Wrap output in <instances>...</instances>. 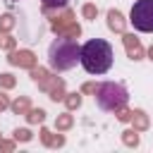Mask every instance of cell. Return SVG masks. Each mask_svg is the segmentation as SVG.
<instances>
[{
	"mask_svg": "<svg viewBox=\"0 0 153 153\" xmlns=\"http://www.w3.org/2000/svg\"><path fill=\"white\" fill-rule=\"evenodd\" d=\"M79 50H81V45L74 38L57 36L50 43V48H48V65H50V69L53 72H67V69L76 67Z\"/></svg>",
	"mask_w": 153,
	"mask_h": 153,
	"instance_id": "obj_2",
	"label": "cell"
},
{
	"mask_svg": "<svg viewBox=\"0 0 153 153\" xmlns=\"http://www.w3.org/2000/svg\"><path fill=\"white\" fill-rule=\"evenodd\" d=\"M81 14H84V19L93 22V19L98 17V7H96L93 2H86V5H81Z\"/></svg>",
	"mask_w": 153,
	"mask_h": 153,
	"instance_id": "obj_20",
	"label": "cell"
},
{
	"mask_svg": "<svg viewBox=\"0 0 153 153\" xmlns=\"http://www.w3.org/2000/svg\"><path fill=\"white\" fill-rule=\"evenodd\" d=\"M96 88H98L96 81H86V84L81 86V93H96Z\"/></svg>",
	"mask_w": 153,
	"mask_h": 153,
	"instance_id": "obj_26",
	"label": "cell"
},
{
	"mask_svg": "<svg viewBox=\"0 0 153 153\" xmlns=\"http://www.w3.org/2000/svg\"><path fill=\"white\" fill-rule=\"evenodd\" d=\"M7 62L14 65V67H22V69H31V67L38 65V57H36L33 50H26V48H24V50H10Z\"/></svg>",
	"mask_w": 153,
	"mask_h": 153,
	"instance_id": "obj_6",
	"label": "cell"
},
{
	"mask_svg": "<svg viewBox=\"0 0 153 153\" xmlns=\"http://www.w3.org/2000/svg\"><path fill=\"white\" fill-rule=\"evenodd\" d=\"M93 96H96V105L100 110H105V112H115V110L124 108L127 100H129L127 88L122 84H117V81H103V84H98V88H96Z\"/></svg>",
	"mask_w": 153,
	"mask_h": 153,
	"instance_id": "obj_3",
	"label": "cell"
},
{
	"mask_svg": "<svg viewBox=\"0 0 153 153\" xmlns=\"http://www.w3.org/2000/svg\"><path fill=\"white\" fill-rule=\"evenodd\" d=\"M43 14L50 17V29H53V33L67 36V38H79V36H81V26H79V22L74 19V12H72L67 5L60 7L57 12H53L50 7H43Z\"/></svg>",
	"mask_w": 153,
	"mask_h": 153,
	"instance_id": "obj_4",
	"label": "cell"
},
{
	"mask_svg": "<svg viewBox=\"0 0 153 153\" xmlns=\"http://www.w3.org/2000/svg\"><path fill=\"white\" fill-rule=\"evenodd\" d=\"M43 93H48V98H50V100H55V103H57V100H62V98H65V93H67V91H65V79H60V76H50V79H48V84L43 86Z\"/></svg>",
	"mask_w": 153,
	"mask_h": 153,
	"instance_id": "obj_8",
	"label": "cell"
},
{
	"mask_svg": "<svg viewBox=\"0 0 153 153\" xmlns=\"http://www.w3.org/2000/svg\"><path fill=\"white\" fill-rule=\"evenodd\" d=\"M14 24H17V17L14 14H0V33H10L12 29H14Z\"/></svg>",
	"mask_w": 153,
	"mask_h": 153,
	"instance_id": "obj_18",
	"label": "cell"
},
{
	"mask_svg": "<svg viewBox=\"0 0 153 153\" xmlns=\"http://www.w3.org/2000/svg\"><path fill=\"white\" fill-rule=\"evenodd\" d=\"M129 122H131V127L136 129V131H146L148 127H151V120H148V115L143 112V110H131V117H129Z\"/></svg>",
	"mask_w": 153,
	"mask_h": 153,
	"instance_id": "obj_11",
	"label": "cell"
},
{
	"mask_svg": "<svg viewBox=\"0 0 153 153\" xmlns=\"http://www.w3.org/2000/svg\"><path fill=\"white\" fill-rule=\"evenodd\" d=\"M0 48L7 50V53L14 50V48H17V38H12L10 33H0Z\"/></svg>",
	"mask_w": 153,
	"mask_h": 153,
	"instance_id": "obj_21",
	"label": "cell"
},
{
	"mask_svg": "<svg viewBox=\"0 0 153 153\" xmlns=\"http://www.w3.org/2000/svg\"><path fill=\"white\" fill-rule=\"evenodd\" d=\"M29 72H31V79L38 84V88H41V91H43V86L48 84V79L53 76V74H50V69H45V67H38V65H36V67H31Z\"/></svg>",
	"mask_w": 153,
	"mask_h": 153,
	"instance_id": "obj_12",
	"label": "cell"
},
{
	"mask_svg": "<svg viewBox=\"0 0 153 153\" xmlns=\"http://www.w3.org/2000/svg\"><path fill=\"white\" fill-rule=\"evenodd\" d=\"M129 22L141 33H153V0H136L129 12Z\"/></svg>",
	"mask_w": 153,
	"mask_h": 153,
	"instance_id": "obj_5",
	"label": "cell"
},
{
	"mask_svg": "<svg viewBox=\"0 0 153 153\" xmlns=\"http://www.w3.org/2000/svg\"><path fill=\"white\" fill-rule=\"evenodd\" d=\"M24 117H26L29 124H43L45 122V110L43 108H29Z\"/></svg>",
	"mask_w": 153,
	"mask_h": 153,
	"instance_id": "obj_15",
	"label": "cell"
},
{
	"mask_svg": "<svg viewBox=\"0 0 153 153\" xmlns=\"http://www.w3.org/2000/svg\"><path fill=\"white\" fill-rule=\"evenodd\" d=\"M7 108H10V96H7V93H2V91H0V112H5V110H7Z\"/></svg>",
	"mask_w": 153,
	"mask_h": 153,
	"instance_id": "obj_27",
	"label": "cell"
},
{
	"mask_svg": "<svg viewBox=\"0 0 153 153\" xmlns=\"http://www.w3.org/2000/svg\"><path fill=\"white\" fill-rule=\"evenodd\" d=\"M122 43H124V50H127V57L131 60V62H139V60H143V55H146V50H143V45H141V41L134 36V33H122Z\"/></svg>",
	"mask_w": 153,
	"mask_h": 153,
	"instance_id": "obj_7",
	"label": "cell"
},
{
	"mask_svg": "<svg viewBox=\"0 0 153 153\" xmlns=\"http://www.w3.org/2000/svg\"><path fill=\"white\" fill-rule=\"evenodd\" d=\"M14 143H17L14 139H12V141H10V139H0V151H5V153H12V151H14Z\"/></svg>",
	"mask_w": 153,
	"mask_h": 153,
	"instance_id": "obj_25",
	"label": "cell"
},
{
	"mask_svg": "<svg viewBox=\"0 0 153 153\" xmlns=\"http://www.w3.org/2000/svg\"><path fill=\"white\" fill-rule=\"evenodd\" d=\"M0 139H2V134H0Z\"/></svg>",
	"mask_w": 153,
	"mask_h": 153,
	"instance_id": "obj_29",
	"label": "cell"
},
{
	"mask_svg": "<svg viewBox=\"0 0 153 153\" xmlns=\"http://www.w3.org/2000/svg\"><path fill=\"white\" fill-rule=\"evenodd\" d=\"M41 143H43L45 148H62V146H65V134H60V131L53 134L50 129L43 127V129H41Z\"/></svg>",
	"mask_w": 153,
	"mask_h": 153,
	"instance_id": "obj_10",
	"label": "cell"
},
{
	"mask_svg": "<svg viewBox=\"0 0 153 153\" xmlns=\"http://www.w3.org/2000/svg\"><path fill=\"white\" fill-rule=\"evenodd\" d=\"M115 115H117V120H120V122H129V117H131V110H127V105H124V108L115 110Z\"/></svg>",
	"mask_w": 153,
	"mask_h": 153,
	"instance_id": "obj_24",
	"label": "cell"
},
{
	"mask_svg": "<svg viewBox=\"0 0 153 153\" xmlns=\"http://www.w3.org/2000/svg\"><path fill=\"white\" fill-rule=\"evenodd\" d=\"M12 139H14L17 143H19V141H22V143H26V141H31V139H33V134H31L26 127H22V129H14V131H12Z\"/></svg>",
	"mask_w": 153,
	"mask_h": 153,
	"instance_id": "obj_19",
	"label": "cell"
},
{
	"mask_svg": "<svg viewBox=\"0 0 153 153\" xmlns=\"http://www.w3.org/2000/svg\"><path fill=\"white\" fill-rule=\"evenodd\" d=\"M108 29L112 33H124L127 29V19L120 10H108Z\"/></svg>",
	"mask_w": 153,
	"mask_h": 153,
	"instance_id": "obj_9",
	"label": "cell"
},
{
	"mask_svg": "<svg viewBox=\"0 0 153 153\" xmlns=\"http://www.w3.org/2000/svg\"><path fill=\"white\" fill-rule=\"evenodd\" d=\"M81 93H65V98H62V103L67 105V110L72 112V110H79L81 108Z\"/></svg>",
	"mask_w": 153,
	"mask_h": 153,
	"instance_id": "obj_17",
	"label": "cell"
},
{
	"mask_svg": "<svg viewBox=\"0 0 153 153\" xmlns=\"http://www.w3.org/2000/svg\"><path fill=\"white\" fill-rule=\"evenodd\" d=\"M14 86H17V79L10 72H2L0 74V88H14Z\"/></svg>",
	"mask_w": 153,
	"mask_h": 153,
	"instance_id": "obj_22",
	"label": "cell"
},
{
	"mask_svg": "<svg viewBox=\"0 0 153 153\" xmlns=\"http://www.w3.org/2000/svg\"><path fill=\"white\" fill-rule=\"evenodd\" d=\"M72 127H74V117H72L69 110L55 117V129H57V131H67V129H72Z\"/></svg>",
	"mask_w": 153,
	"mask_h": 153,
	"instance_id": "obj_14",
	"label": "cell"
},
{
	"mask_svg": "<svg viewBox=\"0 0 153 153\" xmlns=\"http://www.w3.org/2000/svg\"><path fill=\"white\" fill-rule=\"evenodd\" d=\"M122 143L124 146H129V148H136L139 143H141V136H139V131L131 127V129H124L122 131Z\"/></svg>",
	"mask_w": 153,
	"mask_h": 153,
	"instance_id": "obj_16",
	"label": "cell"
},
{
	"mask_svg": "<svg viewBox=\"0 0 153 153\" xmlns=\"http://www.w3.org/2000/svg\"><path fill=\"white\" fill-rule=\"evenodd\" d=\"M69 0H41V5L43 7H50V10H60V7H65Z\"/></svg>",
	"mask_w": 153,
	"mask_h": 153,
	"instance_id": "obj_23",
	"label": "cell"
},
{
	"mask_svg": "<svg viewBox=\"0 0 153 153\" xmlns=\"http://www.w3.org/2000/svg\"><path fill=\"white\" fill-rule=\"evenodd\" d=\"M31 108V100H29V96H17L14 100H10V110L14 112V115H26V110Z\"/></svg>",
	"mask_w": 153,
	"mask_h": 153,
	"instance_id": "obj_13",
	"label": "cell"
},
{
	"mask_svg": "<svg viewBox=\"0 0 153 153\" xmlns=\"http://www.w3.org/2000/svg\"><path fill=\"white\" fill-rule=\"evenodd\" d=\"M112 45L103 38H91L79 50V62L88 74H105L112 67Z\"/></svg>",
	"mask_w": 153,
	"mask_h": 153,
	"instance_id": "obj_1",
	"label": "cell"
},
{
	"mask_svg": "<svg viewBox=\"0 0 153 153\" xmlns=\"http://www.w3.org/2000/svg\"><path fill=\"white\" fill-rule=\"evenodd\" d=\"M146 55H148V60H151V62H153V43H151V48H148V50H146Z\"/></svg>",
	"mask_w": 153,
	"mask_h": 153,
	"instance_id": "obj_28",
	"label": "cell"
}]
</instances>
